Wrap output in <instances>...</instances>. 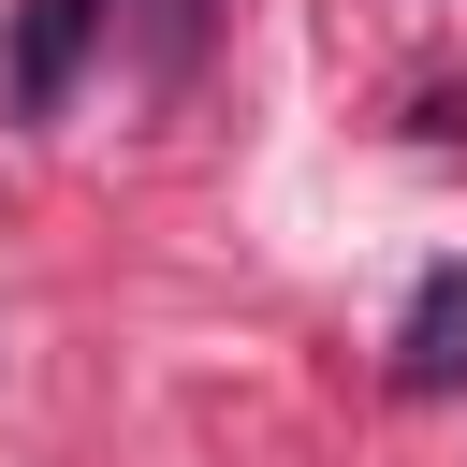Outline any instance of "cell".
Returning a JSON list of instances; mask_svg holds the SVG:
<instances>
[{
    "instance_id": "2",
    "label": "cell",
    "mask_w": 467,
    "mask_h": 467,
    "mask_svg": "<svg viewBox=\"0 0 467 467\" xmlns=\"http://www.w3.org/2000/svg\"><path fill=\"white\" fill-rule=\"evenodd\" d=\"M394 379H409V394H452V379H467V263H438V277L409 292V336H394Z\"/></svg>"
},
{
    "instance_id": "1",
    "label": "cell",
    "mask_w": 467,
    "mask_h": 467,
    "mask_svg": "<svg viewBox=\"0 0 467 467\" xmlns=\"http://www.w3.org/2000/svg\"><path fill=\"white\" fill-rule=\"evenodd\" d=\"M102 29H117V0H29L15 15V117H58Z\"/></svg>"
}]
</instances>
